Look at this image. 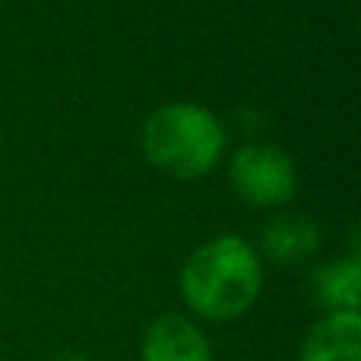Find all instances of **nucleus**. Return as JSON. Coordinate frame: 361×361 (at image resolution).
<instances>
[{"label":"nucleus","mask_w":361,"mask_h":361,"mask_svg":"<svg viewBox=\"0 0 361 361\" xmlns=\"http://www.w3.org/2000/svg\"><path fill=\"white\" fill-rule=\"evenodd\" d=\"M228 180L247 206L273 209L286 206L298 190L295 162L269 143H247L235 152L228 165Z\"/></svg>","instance_id":"3"},{"label":"nucleus","mask_w":361,"mask_h":361,"mask_svg":"<svg viewBox=\"0 0 361 361\" xmlns=\"http://www.w3.org/2000/svg\"><path fill=\"white\" fill-rule=\"evenodd\" d=\"M298 361H361V314H324L301 339Z\"/></svg>","instance_id":"5"},{"label":"nucleus","mask_w":361,"mask_h":361,"mask_svg":"<svg viewBox=\"0 0 361 361\" xmlns=\"http://www.w3.org/2000/svg\"><path fill=\"white\" fill-rule=\"evenodd\" d=\"M57 361H89V358H82V355H63V358H57Z\"/></svg>","instance_id":"8"},{"label":"nucleus","mask_w":361,"mask_h":361,"mask_svg":"<svg viewBox=\"0 0 361 361\" xmlns=\"http://www.w3.org/2000/svg\"><path fill=\"white\" fill-rule=\"evenodd\" d=\"M143 361H212L206 333L184 314H162L143 336Z\"/></svg>","instance_id":"4"},{"label":"nucleus","mask_w":361,"mask_h":361,"mask_svg":"<svg viewBox=\"0 0 361 361\" xmlns=\"http://www.w3.org/2000/svg\"><path fill=\"white\" fill-rule=\"evenodd\" d=\"M314 298L326 314L333 311H358L361 305V263L358 257H343L330 260L314 273L311 279Z\"/></svg>","instance_id":"7"},{"label":"nucleus","mask_w":361,"mask_h":361,"mask_svg":"<svg viewBox=\"0 0 361 361\" xmlns=\"http://www.w3.org/2000/svg\"><path fill=\"white\" fill-rule=\"evenodd\" d=\"M263 288L260 254L238 235L200 244L180 269V298L203 320H235L257 305Z\"/></svg>","instance_id":"1"},{"label":"nucleus","mask_w":361,"mask_h":361,"mask_svg":"<svg viewBox=\"0 0 361 361\" xmlns=\"http://www.w3.org/2000/svg\"><path fill=\"white\" fill-rule=\"evenodd\" d=\"M140 146L152 169L175 180L209 175L225 152V127L209 108L193 102H171L146 114Z\"/></svg>","instance_id":"2"},{"label":"nucleus","mask_w":361,"mask_h":361,"mask_svg":"<svg viewBox=\"0 0 361 361\" xmlns=\"http://www.w3.org/2000/svg\"><path fill=\"white\" fill-rule=\"evenodd\" d=\"M320 250V228L314 219L286 212L263 225L260 231V254L269 257L273 263H301Z\"/></svg>","instance_id":"6"}]
</instances>
